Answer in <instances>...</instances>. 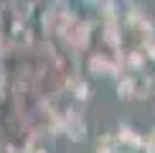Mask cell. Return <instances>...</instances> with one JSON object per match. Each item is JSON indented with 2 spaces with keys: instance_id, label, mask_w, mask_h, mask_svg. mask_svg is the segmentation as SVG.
<instances>
[{
  "instance_id": "obj_4",
  "label": "cell",
  "mask_w": 155,
  "mask_h": 153,
  "mask_svg": "<svg viewBox=\"0 0 155 153\" xmlns=\"http://www.w3.org/2000/svg\"><path fill=\"white\" fill-rule=\"evenodd\" d=\"M117 97H120V100L135 97V79H132V76H125V79L117 84Z\"/></svg>"
},
{
  "instance_id": "obj_7",
  "label": "cell",
  "mask_w": 155,
  "mask_h": 153,
  "mask_svg": "<svg viewBox=\"0 0 155 153\" xmlns=\"http://www.w3.org/2000/svg\"><path fill=\"white\" fill-rule=\"evenodd\" d=\"M147 51H145V56H150V59L155 61V41H147V46H145Z\"/></svg>"
},
{
  "instance_id": "obj_6",
  "label": "cell",
  "mask_w": 155,
  "mask_h": 153,
  "mask_svg": "<svg viewBox=\"0 0 155 153\" xmlns=\"http://www.w3.org/2000/svg\"><path fill=\"white\" fill-rule=\"evenodd\" d=\"M76 100H89V84H84V82H81V84L79 87H76Z\"/></svg>"
},
{
  "instance_id": "obj_2",
  "label": "cell",
  "mask_w": 155,
  "mask_h": 153,
  "mask_svg": "<svg viewBox=\"0 0 155 153\" xmlns=\"http://www.w3.org/2000/svg\"><path fill=\"white\" fill-rule=\"evenodd\" d=\"M89 72H92L94 76H109L114 72V64L107 59V56H102V54H94L92 59H89Z\"/></svg>"
},
{
  "instance_id": "obj_5",
  "label": "cell",
  "mask_w": 155,
  "mask_h": 153,
  "mask_svg": "<svg viewBox=\"0 0 155 153\" xmlns=\"http://www.w3.org/2000/svg\"><path fill=\"white\" fill-rule=\"evenodd\" d=\"M145 151L147 153H155V127H150V133L145 135Z\"/></svg>"
},
{
  "instance_id": "obj_1",
  "label": "cell",
  "mask_w": 155,
  "mask_h": 153,
  "mask_svg": "<svg viewBox=\"0 0 155 153\" xmlns=\"http://www.w3.org/2000/svg\"><path fill=\"white\" fill-rule=\"evenodd\" d=\"M64 127H66V135L71 138L74 143H79V140L87 138V123H84V117H79L76 112H69V115H66Z\"/></svg>"
},
{
  "instance_id": "obj_3",
  "label": "cell",
  "mask_w": 155,
  "mask_h": 153,
  "mask_svg": "<svg viewBox=\"0 0 155 153\" xmlns=\"http://www.w3.org/2000/svg\"><path fill=\"white\" fill-rule=\"evenodd\" d=\"M120 143L130 145V148H143V145H145V140H143V135H137V133H135L132 127L122 125V127H120Z\"/></svg>"
}]
</instances>
